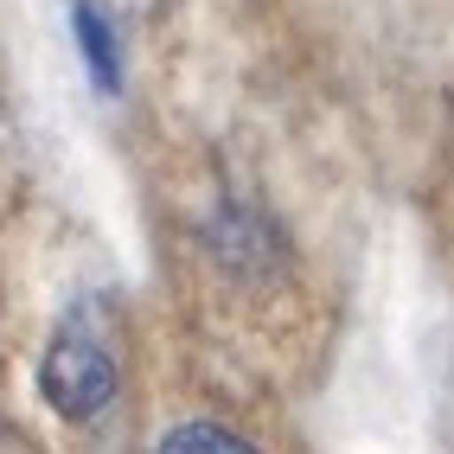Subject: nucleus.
Masks as SVG:
<instances>
[{
	"label": "nucleus",
	"mask_w": 454,
	"mask_h": 454,
	"mask_svg": "<svg viewBox=\"0 0 454 454\" xmlns=\"http://www.w3.org/2000/svg\"><path fill=\"white\" fill-rule=\"evenodd\" d=\"M154 454H256V448L244 435H231L224 422H173Z\"/></svg>",
	"instance_id": "7ed1b4c3"
},
{
	"label": "nucleus",
	"mask_w": 454,
	"mask_h": 454,
	"mask_svg": "<svg viewBox=\"0 0 454 454\" xmlns=\"http://www.w3.org/2000/svg\"><path fill=\"white\" fill-rule=\"evenodd\" d=\"M71 26H77V45H83L90 83H97L103 97H115V90H122V58H115V33H109L103 7H90V0H77V7H71Z\"/></svg>",
	"instance_id": "f03ea898"
},
{
	"label": "nucleus",
	"mask_w": 454,
	"mask_h": 454,
	"mask_svg": "<svg viewBox=\"0 0 454 454\" xmlns=\"http://www.w3.org/2000/svg\"><path fill=\"white\" fill-rule=\"evenodd\" d=\"M39 390H45V403L65 416V422L103 416V410L115 403V358H109V346H103L83 320H71V326L51 340L45 365H39Z\"/></svg>",
	"instance_id": "f257e3e1"
}]
</instances>
